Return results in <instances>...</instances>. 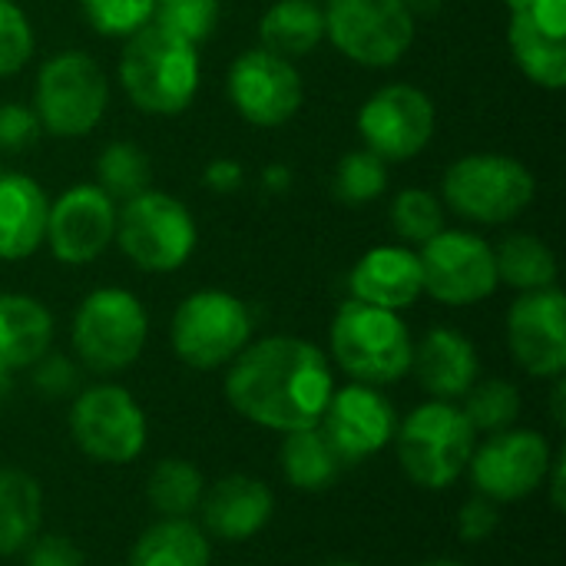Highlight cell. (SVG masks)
I'll use <instances>...</instances> for the list:
<instances>
[{
  "label": "cell",
  "mask_w": 566,
  "mask_h": 566,
  "mask_svg": "<svg viewBox=\"0 0 566 566\" xmlns=\"http://www.w3.org/2000/svg\"><path fill=\"white\" fill-rule=\"evenodd\" d=\"M335 378L318 345L292 335L245 345L229 368V405L259 428L302 431L315 428L332 401Z\"/></svg>",
  "instance_id": "1"
},
{
  "label": "cell",
  "mask_w": 566,
  "mask_h": 566,
  "mask_svg": "<svg viewBox=\"0 0 566 566\" xmlns=\"http://www.w3.org/2000/svg\"><path fill=\"white\" fill-rule=\"evenodd\" d=\"M119 83L136 109L153 116L182 113L199 90V53L192 43L146 23L126 36L119 56Z\"/></svg>",
  "instance_id": "2"
},
{
  "label": "cell",
  "mask_w": 566,
  "mask_h": 566,
  "mask_svg": "<svg viewBox=\"0 0 566 566\" xmlns=\"http://www.w3.org/2000/svg\"><path fill=\"white\" fill-rule=\"evenodd\" d=\"M332 355L358 385H391L411 371L415 342L398 312L352 298L332 322Z\"/></svg>",
  "instance_id": "3"
},
{
  "label": "cell",
  "mask_w": 566,
  "mask_h": 566,
  "mask_svg": "<svg viewBox=\"0 0 566 566\" xmlns=\"http://www.w3.org/2000/svg\"><path fill=\"white\" fill-rule=\"evenodd\" d=\"M474 438L478 431L471 428L464 411L448 401H428L415 408L401 428H395L398 461L405 474L428 491H444L464 474L478 448Z\"/></svg>",
  "instance_id": "4"
},
{
  "label": "cell",
  "mask_w": 566,
  "mask_h": 566,
  "mask_svg": "<svg viewBox=\"0 0 566 566\" xmlns=\"http://www.w3.org/2000/svg\"><path fill=\"white\" fill-rule=\"evenodd\" d=\"M109 103V83L99 63L83 50H63L50 56L33 86V113L40 129L60 139H80L103 119Z\"/></svg>",
  "instance_id": "5"
},
{
  "label": "cell",
  "mask_w": 566,
  "mask_h": 566,
  "mask_svg": "<svg viewBox=\"0 0 566 566\" xmlns=\"http://www.w3.org/2000/svg\"><path fill=\"white\" fill-rule=\"evenodd\" d=\"M444 202L471 222L504 226L534 202V176L504 153H471L448 166Z\"/></svg>",
  "instance_id": "6"
},
{
  "label": "cell",
  "mask_w": 566,
  "mask_h": 566,
  "mask_svg": "<svg viewBox=\"0 0 566 566\" xmlns=\"http://www.w3.org/2000/svg\"><path fill=\"white\" fill-rule=\"evenodd\" d=\"M149 315L126 289H96L73 315V348L99 375L129 368L143 355Z\"/></svg>",
  "instance_id": "7"
},
{
  "label": "cell",
  "mask_w": 566,
  "mask_h": 566,
  "mask_svg": "<svg viewBox=\"0 0 566 566\" xmlns=\"http://www.w3.org/2000/svg\"><path fill=\"white\" fill-rule=\"evenodd\" d=\"M116 242L136 269L176 272L196 249V222L179 199L146 189L116 212Z\"/></svg>",
  "instance_id": "8"
},
{
  "label": "cell",
  "mask_w": 566,
  "mask_h": 566,
  "mask_svg": "<svg viewBox=\"0 0 566 566\" xmlns=\"http://www.w3.org/2000/svg\"><path fill=\"white\" fill-rule=\"evenodd\" d=\"M172 348L199 371L229 365L252 338V315L245 302L229 292L202 289L179 302L172 315Z\"/></svg>",
  "instance_id": "9"
},
{
  "label": "cell",
  "mask_w": 566,
  "mask_h": 566,
  "mask_svg": "<svg viewBox=\"0 0 566 566\" xmlns=\"http://www.w3.org/2000/svg\"><path fill=\"white\" fill-rule=\"evenodd\" d=\"M325 36L361 66H395L415 43V17L401 0H328Z\"/></svg>",
  "instance_id": "10"
},
{
  "label": "cell",
  "mask_w": 566,
  "mask_h": 566,
  "mask_svg": "<svg viewBox=\"0 0 566 566\" xmlns=\"http://www.w3.org/2000/svg\"><path fill=\"white\" fill-rule=\"evenodd\" d=\"M76 448L103 464H129L146 448V415L126 388L96 385L70 408Z\"/></svg>",
  "instance_id": "11"
},
{
  "label": "cell",
  "mask_w": 566,
  "mask_h": 566,
  "mask_svg": "<svg viewBox=\"0 0 566 566\" xmlns=\"http://www.w3.org/2000/svg\"><path fill=\"white\" fill-rule=\"evenodd\" d=\"M418 262L424 292L444 305H474L497 289L494 249L478 232L441 229L424 242Z\"/></svg>",
  "instance_id": "12"
},
{
  "label": "cell",
  "mask_w": 566,
  "mask_h": 566,
  "mask_svg": "<svg viewBox=\"0 0 566 566\" xmlns=\"http://www.w3.org/2000/svg\"><path fill=\"white\" fill-rule=\"evenodd\" d=\"M434 123L438 116L428 93L408 83L375 90L358 113V133L365 146L385 163L415 159L431 143Z\"/></svg>",
  "instance_id": "13"
},
{
  "label": "cell",
  "mask_w": 566,
  "mask_h": 566,
  "mask_svg": "<svg viewBox=\"0 0 566 566\" xmlns=\"http://www.w3.org/2000/svg\"><path fill=\"white\" fill-rule=\"evenodd\" d=\"M551 444L527 428H504L488 444L474 448L468 468L481 497L511 504L531 497L551 471Z\"/></svg>",
  "instance_id": "14"
},
{
  "label": "cell",
  "mask_w": 566,
  "mask_h": 566,
  "mask_svg": "<svg viewBox=\"0 0 566 566\" xmlns=\"http://www.w3.org/2000/svg\"><path fill=\"white\" fill-rule=\"evenodd\" d=\"M229 99L245 123L269 129L289 123L298 113L305 86L292 60L259 46L239 53L229 66Z\"/></svg>",
  "instance_id": "15"
},
{
  "label": "cell",
  "mask_w": 566,
  "mask_h": 566,
  "mask_svg": "<svg viewBox=\"0 0 566 566\" xmlns=\"http://www.w3.org/2000/svg\"><path fill=\"white\" fill-rule=\"evenodd\" d=\"M507 345L534 378H560L566 368V298L557 285L524 292L507 312Z\"/></svg>",
  "instance_id": "16"
},
{
  "label": "cell",
  "mask_w": 566,
  "mask_h": 566,
  "mask_svg": "<svg viewBox=\"0 0 566 566\" xmlns=\"http://www.w3.org/2000/svg\"><path fill=\"white\" fill-rule=\"evenodd\" d=\"M50 252L63 265H86L116 239V202L90 182L66 189L46 212Z\"/></svg>",
  "instance_id": "17"
},
{
  "label": "cell",
  "mask_w": 566,
  "mask_h": 566,
  "mask_svg": "<svg viewBox=\"0 0 566 566\" xmlns=\"http://www.w3.org/2000/svg\"><path fill=\"white\" fill-rule=\"evenodd\" d=\"M507 43L517 66L544 90L566 83V0H524L511 10Z\"/></svg>",
  "instance_id": "18"
},
{
  "label": "cell",
  "mask_w": 566,
  "mask_h": 566,
  "mask_svg": "<svg viewBox=\"0 0 566 566\" xmlns=\"http://www.w3.org/2000/svg\"><path fill=\"white\" fill-rule=\"evenodd\" d=\"M325 438L335 444L345 464H358L378 454L395 438V408L371 385H348L332 391V401L318 421Z\"/></svg>",
  "instance_id": "19"
},
{
  "label": "cell",
  "mask_w": 566,
  "mask_h": 566,
  "mask_svg": "<svg viewBox=\"0 0 566 566\" xmlns=\"http://www.w3.org/2000/svg\"><path fill=\"white\" fill-rule=\"evenodd\" d=\"M348 289L352 298L388 312H401L415 305L424 292L418 252L405 245H378L365 252L348 275Z\"/></svg>",
  "instance_id": "20"
},
{
  "label": "cell",
  "mask_w": 566,
  "mask_h": 566,
  "mask_svg": "<svg viewBox=\"0 0 566 566\" xmlns=\"http://www.w3.org/2000/svg\"><path fill=\"white\" fill-rule=\"evenodd\" d=\"M199 507L212 537L249 541L272 521L275 501H272V491L259 478L229 474L202 494Z\"/></svg>",
  "instance_id": "21"
},
{
  "label": "cell",
  "mask_w": 566,
  "mask_h": 566,
  "mask_svg": "<svg viewBox=\"0 0 566 566\" xmlns=\"http://www.w3.org/2000/svg\"><path fill=\"white\" fill-rule=\"evenodd\" d=\"M411 368L434 401H451L468 395L478 381V352L454 328H431L411 355Z\"/></svg>",
  "instance_id": "22"
},
{
  "label": "cell",
  "mask_w": 566,
  "mask_h": 566,
  "mask_svg": "<svg viewBox=\"0 0 566 566\" xmlns=\"http://www.w3.org/2000/svg\"><path fill=\"white\" fill-rule=\"evenodd\" d=\"M46 192L23 172H0V259L33 255L46 235Z\"/></svg>",
  "instance_id": "23"
},
{
  "label": "cell",
  "mask_w": 566,
  "mask_h": 566,
  "mask_svg": "<svg viewBox=\"0 0 566 566\" xmlns=\"http://www.w3.org/2000/svg\"><path fill=\"white\" fill-rule=\"evenodd\" d=\"M53 338L50 312L30 295L0 292V368L17 371L40 361Z\"/></svg>",
  "instance_id": "24"
},
{
  "label": "cell",
  "mask_w": 566,
  "mask_h": 566,
  "mask_svg": "<svg viewBox=\"0 0 566 566\" xmlns=\"http://www.w3.org/2000/svg\"><path fill=\"white\" fill-rule=\"evenodd\" d=\"M259 36L262 50L282 60L308 56L325 40V10L315 0H279L265 10Z\"/></svg>",
  "instance_id": "25"
},
{
  "label": "cell",
  "mask_w": 566,
  "mask_h": 566,
  "mask_svg": "<svg viewBox=\"0 0 566 566\" xmlns=\"http://www.w3.org/2000/svg\"><path fill=\"white\" fill-rule=\"evenodd\" d=\"M348 464L342 461V454L335 451V444L325 438V431L315 428H302V431H289L285 444H282V471L289 478L292 488L298 491H325L332 488L342 471Z\"/></svg>",
  "instance_id": "26"
},
{
  "label": "cell",
  "mask_w": 566,
  "mask_h": 566,
  "mask_svg": "<svg viewBox=\"0 0 566 566\" xmlns=\"http://www.w3.org/2000/svg\"><path fill=\"white\" fill-rule=\"evenodd\" d=\"M209 541L186 517H163L136 541L129 566H209Z\"/></svg>",
  "instance_id": "27"
},
{
  "label": "cell",
  "mask_w": 566,
  "mask_h": 566,
  "mask_svg": "<svg viewBox=\"0 0 566 566\" xmlns=\"http://www.w3.org/2000/svg\"><path fill=\"white\" fill-rule=\"evenodd\" d=\"M43 494L23 471H0V557L23 551L40 527Z\"/></svg>",
  "instance_id": "28"
},
{
  "label": "cell",
  "mask_w": 566,
  "mask_h": 566,
  "mask_svg": "<svg viewBox=\"0 0 566 566\" xmlns=\"http://www.w3.org/2000/svg\"><path fill=\"white\" fill-rule=\"evenodd\" d=\"M494 265H497V282L517 292H537L557 282V259L551 245L527 232L507 235L494 252Z\"/></svg>",
  "instance_id": "29"
},
{
  "label": "cell",
  "mask_w": 566,
  "mask_h": 566,
  "mask_svg": "<svg viewBox=\"0 0 566 566\" xmlns=\"http://www.w3.org/2000/svg\"><path fill=\"white\" fill-rule=\"evenodd\" d=\"M146 494H149V504L163 517H189L202 504L206 481L189 461L169 458L153 468V474L146 481Z\"/></svg>",
  "instance_id": "30"
},
{
  "label": "cell",
  "mask_w": 566,
  "mask_h": 566,
  "mask_svg": "<svg viewBox=\"0 0 566 566\" xmlns=\"http://www.w3.org/2000/svg\"><path fill=\"white\" fill-rule=\"evenodd\" d=\"M153 182L149 156L133 143H109L96 159V186L116 202H129Z\"/></svg>",
  "instance_id": "31"
},
{
  "label": "cell",
  "mask_w": 566,
  "mask_h": 566,
  "mask_svg": "<svg viewBox=\"0 0 566 566\" xmlns=\"http://www.w3.org/2000/svg\"><path fill=\"white\" fill-rule=\"evenodd\" d=\"M521 415V391L504 381V378H488V381H474L468 388V401H464V418L471 421L474 431H504L517 421Z\"/></svg>",
  "instance_id": "32"
},
{
  "label": "cell",
  "mask_w": 566,
  "mask_h": 566,
  "mask_svg": "<svg viewBox=\"0 0 566 566\" xmlns=\"http://www.w3.org/2000/svg\"><path fill=\"white\" fill-rule=\"evenodd\" d=\"M388 186V169L385 159H378L371 149H352L342 156L335 179H332V192L345 202V206H365L371 199H378Z\"/></svg>",
  "instance_id": "33"
},
{
  "label": "cell",
  "mask_w": 566,
  "mask_h": 566,
  "mask_svg": "<svg viewBox=\"0 0 566 566\" xmlns=\"http://www.w3.org/2000/svg\"><path fill=\"white\" fill-rule=\"evenodd\" d=\"M391 226L398 239L424 245L444 229V206L428 189H401L391 202Z\"/></svg>",
  "instance_id": "34"
},
{
  "label": "cell",
  "mask_w": 566,
  "mask_h": 566,
  "mask_svg": "<svg viewBox=\"0 0 566 566\" xmlns=\"http://www.w3.org/2000/svg\"><path fill=\"white\" fill-rule=\"evenodd\" d=\"M219 10H222L219 0H153L156 27L192 46L212 36L219 23Z\"/></svg>",
  "instance_id": "35"
},
{
  "label": "cell",
  "mask_w": 566,
  "mask_h": 566,
  "mask_svg": "<svg viewBox=\"0 0 566 566\" xmlns=\"http://www.w3.org/2000/svg\"><path fill=\"white\" fill-rule=\"evenodd\" d=\"M80 10L103 36H133L153 20V0H80Z\"/></svg>",
  "instance_id": "36"
},
{
  "label": "cell",
  "mask_w": 566,
  "mask_h": 566,
  "mask_svg": "<svg viewBox=\"0 0 566 566\" xmlns=\"http://www.w3.org/2000/svg\"><path fill=\"white\" fill-rule=\"evenodd\" d=\"M33 56V30L13 0H0V80L20 73Z\"/></svg>",
  "instance_id": "37"
},
{
  "label": "cell",
  "mask_w": 566,
  "mask_h": 566,
  "mask_svg": "<svg viewBox=\"0 0 566 566\" xmlns=\"http://www.w3.org/2000/svg\"><path fill=\"white\" fill-rule=\"evenodd\" d=\"M40 139V119L23 103H0V153H23Z\"/></svg>",
  "instance_id": "38"
},
{
  "label": "cell",
  "mask_w": 566,
  "mask_h": 566,
  "mask_svg": "<svg viewBox=\"0 0 566 566\" xmlns=\"http://www.w3.org/2000/svg\"><path fill=\"white\" fill-rule=\"evenodd\" d=\"M27 566H83V554L70 537H33L27 547Z\"/></svg>",
  "instance_id": "39"
},
{
  "label": "cell",
  "mask_w": 566,
  "mask_h": 566,
  "mask_svg": "<svg viewBox=\"0 0 566 566\" xmlns=\"http://www.w3.org/2000/svg\"><path fill=\"white\" fill-rule=\"evenodd\" d=\"M497 521H501V514H497L494 501L474 497V501H468V504L461 507V514H458V534H461L468 544H481V541H488V537L497 531Z\"/></svg>",
  "instance_id": "40"
},
{
  "label": "cell",
  "mask_w": 566,
  "mask_h": 566,
  "mask_svg": "<svg viewBox=\"0 0 566 566\" xmlns=\"http://www.w3.org/2000/svg\"><path fill=\"white\" fill-rule=\"evenodd\" d=\"M36 371H33V385L46 395V398H63L70 391H76V368L60 358V355H43L40 361H33Z\"/></svg>",
  "instance_id": "41"
},
{
  "label": "cell",
  "mask_w": 566,
  "mask_h": 566,
  "mask_svg": "<svg viewBox=\"0 0 566 566\" xmlns=\"http://www.w3.org/2000/svg\"><path fill=\"white\" fill-rule=\"evenodd\" d=\"M206 189L209 192H216V196H232L239 186H242V179H245V169L235 163V159H212L209 166H206Z\"/></svg>",
  "instance_id": "42"
},
{
  "label": "cell",
  "mask_w": 566,
  "mask_h": 566,
  "mask_svg": "<svg viewBox=\"0 0 566 566\" xmlns=\"http://www.w3.org/2000/svg\"><path fill=\"white\" fill-rule=\"evenodd\" d=\"M564 464H566V454L560 451L554 461H551V494H554V507L557 511H564Z\"/></svg>",
  "instance_id": "43"
},
{
  "label": "cell",
  "mask_w": 566,
  "mask_h": 566,
  "mask_svg": "<svg viewBox=\"0 0 566 566\" xmlns=\"http://www.w3.org/2000/svg\"><path fill=\"white\" fill-rule=\"evenodd\" d=\"M262 186H265L269 192H285V189L292 186V172H289L285 166H269V169L262 172Z\"/></svg>",
  "instance_id": "44"
},
{
  "label": "cell",
  "mask_w": 566,
  "mask_h": 566,
  "mask_svg": "<svg viewBox=\"0 0 566 566\" xmlns=\"http://www.w3.org/2000/svg\"><path fill=\"white\" fill-rule=\"evenodd\" d=\"M401 3L408 7L411 17H434L444 7V0H401Z\"/></svg>",
  "instance_id": "45"
},
{
  "label": "cell",
  "mask_w": 566,
  "mask_h": 566,
  "mask_svg": "<svg viewBox=\"0 0 566 566\" xmlns=\"http://www.w3.org/2000/svg\"><path fill=\"white\" fill-rule=\"evenodd\" d=\"M554 418H557V424H564V381H557V388H554Z\"/></svg>",
  "instance_id": "46"
},
{
  "label": "cell",
  "mask_w": 566,
  "mask_h": 566,
  "mask_svg": "<svg viewBox=\"0 0 566 566\" xmlns=\"http://www.w3.org/2000/svg\"><path fill=\"white\" fill-rule=\"evenodd\" d=\"M7 395H10V371L0 368V401H3Z\"/></svg>",
  "instance_id": "47"
},
{
  "label": "cell",
  "mask_w": 566,
  "mask_h": 566,
  "mask_svg": "<svg viewBox=\"0 0 566 566\" xmlns=\"http://www.w3.org/2000/svg\"><path fill=\"white\" fill-rule=\"evenodd\" d=\"M421 566H464V564H454V560H431V564H421Z\"/></svg>",
  "instance_id": "48"
},
{
  "label": "cell",
  "mask_w": 566,
  "mask_h": 566,
  "mask_svg": "<svg viewBox=\"0 0 566 566\" xmlns=\"http://www.w3.org/2000/svg\"><path fill=\"white\" fill-rule=\"evenodd\" d=\"M504 3H507V7H511V10H514V7H521V3H524V0H504Z\"/></svg>",
  "instance_id": "49"
},
{
  "label": "cell",
  "mask_w": 566,
  "mask_h": 566,
  "mask_svg": "<svg viewBox=\"0 0 566 566\" xmlns=\"http://www.w3.org/2000/svg\"><path fill=\"white\" fill-rule=\"evenodd\" d=\"M325 566H361V564H348V560H342V564H325Z\"/></svg>",
  "instance_id": "50"
}]
</instances>
